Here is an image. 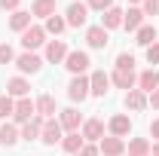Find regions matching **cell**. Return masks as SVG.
Returning a JSON list of instances; mask_svg holds the SVG:
<instances>
[{
    "instance_id": "4",
    "label": "cell",
    "mask_w": 159,
    "mask_h": 156,
    "mask_svg": "<svg viewBox=\"0 0 159 156\" xmlns=\"http://www.w3.org/2000/svg\"><path fill=\"white\" fill-rule=\"evenodd\" d=\"M21 46H25V52H34L40 46H46V31H43V25H31V28L21 34Z\"/></svg>"
},
{
    "instance_id": "8",
    "label": "cell",
    "mask_w": 159,
    "mask_h": 156,
    "mask_svg": "<svg viewBox=\"0 0 159 156\" xmlns=\"http://www.w3.org/2000/svg\"><path fill=\"white\" fill-rule=\"evenodd\" d=\"M67 52H70V49H67V43H64V40H49V43H46V55H43V58L49 61V64H64Z\"/></svg>"
},
{
    "instance_id": "1",
    "label": "cell",
    "mask_w": 159,
    "mask_h": 156,
    "mask_svg": "<svg viewBox=\"0 0 159 156\" xmlns=\"http://www.w3.org/2000/svg\"><path fill=\"white\" fill-rule=\"evenodd\" d=\"M64 21H67V28H83V25L89 21V6H86L83 0H74V3L64 9Z\"/></svg>"
},
{
    "instance_id": "5",
    "label": "cell",
    "mask_w": 159,
    "mask_h": 156,
    "mask_svg": "<svg viewBox=\"0 0 159 156\" xmlns=\"http://www.w3.org/2000/svg\"><path fill=\"white\" fill-rule=\"evenodd\" d=\"M61 138H64V129H61V122L55 117L46 119L43 122V132H40V141L46 144V147H55V144H61Z\"/></svg>"
},
{
    "instance_id": "7",
    "label": "cell",
    "mask_w": 159,
    "mask_h": 156,
    "mask_svg": "<svg viewBox=\"0 0 159 156\" xmlns=\"http://www.w3.org/2000/svg\"><path fill=\"white\" fill-rule=\"evenodd\" d=\"M16 67L21 74H40L43 71V58L37 52H21V55H16Z\"/></svg>"
},
{
    "instance_id": "25",
    "label": "cell",
    "mask_w": 159,
    "mask_h": 156,
    "mask_svg": "<svg viewBox=\"0 0 159 156\" xmlns=\"http://www.w3.org/2000/svg\"><path fill=\"white\" fill-rule=\"evenodd\" d=\"M147 107V95L141 92V89H129L125 92V110H132V113H138Z\"/></svg>"
},
{
    "instance_id": "2",
    "label": "cell",
    "mask_w": 159,
    "mask_h": 156,
    "mask_svg": "<svg viewBox=\"0 0 159 156\" xmlns=\"http://www.w3.org/2000/svg\"><path fill=\"white\" fill-rule=\"evenodd\" d=\"M89 64H92V58H89V52H83V49H70V52H67V58H64V67H67L74 77L86 74V71H89Z\"/></svg>"
},
{
    "instance_id": "12",
    "label": "cell",
    "mask_w": 159,
    "mask_h": 156,
    "mask_svg": "<svg viewBox=\"0 0 159 156\" xmlns=\"http://www.w3.org/2000/svg\"><path fill=\"white\" fill-rule=\"evenodd\" d=\"M135 89H141L144 95L156 92V89H159V71H156V67H147V71H141V74H138V86H135Z\"/></svg>"
},
{
    "instance_id": "19",
    "label": "cell",
    "mask_w": 159,
    "mask_h": 156,
    "mask_svg": "<svg viewBox=\"0 0 159 156\" xmlns=\"http://www.w3.org/2000/svg\"><path fill=\"white\" fill-rule=\"evenodd\" d=\"M43 122H46V119L40 117H34V119H28V122H25V126H19L21 129V141H40V132H43Z\"/></svg>"
},
{
    "instance_id": "29",
    "label": "cell",
    "mask_w": 159,
    "mask_h": 156,
    "mask_svg": "<svg viewBox=\"0 0 159 156\" xmlns=\"http://www.w3.org/2000/svg\"><path fill=\"white\" fill-rule=\"evenodd\" d=\"M64 28H67L64 16H49V19H46V25H43V31H46V34H52L55 40H58V34L64 31Z\"/></svg>"
},
{
    "instance_id": "41",
    "label": "cell",
    "mask_w": 159,
    "mask_h": 156,
    "mask_svg": "<svg viewBox=\"0 0 159 156\" xmlns=\"http://www.w3.org/2000/svg\"><path fill=\"white\" fill-rule=\"evenodd\" d=\"M129 3H144V0H129Z\"/></svg>"
},
{
    "instance_id": "24",
    "label": "cell",
    "mask_w": 159,
    "mask_h": 156,
    "mask_svg": "<svg viewBox=\"0 0 159 156\" xmlns=\"http://www.w3.org/2000/svg\"><path fill=\"white\" fill-rule=\"evenodd\" d=\"M125 153L129 156H150V138H129L125 141Z\"/></svg>"
},
{
    "instance_id": "28",
    "label": "cell",
    "mask_w": 159,
    "mask_h": 156,
    "mask_svg": "<svg viewBox=\"0 0 159 156\" xmlns=\"http://www.w3.org/2000/svg\"><path fill=\"white\" fill-rule=\"evenodd\" d=\"M31 16H34V19H49V16H55V0H34V3H31Z\"/></svg>"
},
{
    "instance_id": "14",
    "label": "cell",
    "mask_w": 159,
    "mask_h": 156,
    "mask_svg": "<svg viewBox=\"0 0 159 156\" xmlns=\"http://www.w3.org/2000/svg\"><path fill=\"white\" fill-rule=\"evenodd\" d=\"M58 122L64 132H80V126H83V117H80L77 107H64V110H58Z\"/></svg>"
},
{
    "instance_id": "9",
    "label": "cell",
    "mask_w": 159,
    "mask_h": 156,
    "mask_svg": "<svg viewBox=\"0 0 159 156\" xmlns=\"http://www.w3.org/2000/svg\"><path fill=\"white\" fill-rule=\"evenodd\" d=\"M101 138H104V119H98V117L86 119L83 122V141L86 144H98Z\"/></svg>"
},
{
    "instance_id": "20",
    "label": "cell",
    "mask_w": 159,
    "mask_h": 156,
    "mask_svg": "<svg viewBox=\"0 0 159 156\" xmlns=\"http://www.w3.org/2000/svg\"><path fill=\"white\" fill-rule=\"evenodd\" d=\"M19 141H21V129L16 122H3V126H0V144H3V147H16Z\"/></svg>"
},
{
    "instance_id": "10",
    "label": "cell",
    "mask_w": 159,
    "mask_h": 156,
    "mask_svg": "<svg viewBox=\"0 0 159 156\" xmlns=\"http://www.w3.org/2000/svg\"><path fill=\"white\" fill-rule=\"evenodd\" d=\"M86 43H89V49H104L110 43V31H104L101 25H92V28H86Z\"/></svg>"
},
{
    "instance_id": "30",
    "label": "cell",
    "mask_w": 159,
    "mask_h": 156,
    "mask_svg": "<svg viewBox=\"0 0 159 156\" xmlns=\"http://www.w3.org/2000/svg\"><path fill=\"white\" fill-rule=\"evenodd\" d=\"M113 64H116L119 71H135V55H132V52H119Z\"/></svg>"
},
{
    "instance_id": "34",
    "label": "cell",
    "mask_w": 159,
    "mask_h": 156,
    "mask_svg": "<svg viewBox=\"0 0 159 156\" xmlns=\"http://www.w3.org/2000/svg\"><path fill=\"white\" fill-rule=\"evenodd\" d=\"M141 9H144V16H159V0H144Z\"/></svg>"
},
{
    "instance_id": "26",
    "label": "cell",
    "mask_w": 159,
    "mask_h": 156,
    "mask_svg": "<svg viewBox=\"0 0 159 156\" xmlns=\"http://www.w3.org/2000/svg\"><path fill=\"white\" fill-rule=\"evenodd\" d=\"M83 144H86V141H83V135H80V132H67V135L61 138V150H64V153H80V150H83Z\"/></svg>"
},
{
    "instance_id": "38",
    "label": "cell",
    "mask_w": 159,
    "mask_h": 156,
    "mask_svg": "<svg viewBox=\"0 0 159 156\" xmlns=\"http://www.w3.org/2000/svg\"><path fill=\"white\" fill-rule=\"evenodd\" d=\"M147 104H150L153 110H159V89H156V92H150V95H147Z\"/></svg>"
},
{
    "instance_id": "11",
    "label": "cell",
    "mask_w": 159,
    "mask_h": 156,
    "mask_svg": "<svg viewBox=\"0 0 159 156\" xmlns=\"http://www.w3.org/2000/svg\"><path fill=\"white\" fill-rule=\"evenodd\" d=\"M107 135H113V138H125V135H132V119L125 117V113L110 117V122H107Z\"/></svg>"
},
{
    "instance_id": "18",
    "label": "cell",
    "mask_w": 159,
    "mask_h": 156,
    "mask_svg": "<svg viewBox=\"0 0 159 156\" xmlns=\"http://www.w3.org/2000/svg\"><path fill=\"white\" fill-rule=\"evenodd\" d=\"M6 95L16 98V101H19V98H28V95H31V83H28L25 77H12V80H6Z\"/></svg>"
},
{
    "instance_id": "27",
    "label": "cell",
    "mask_w": 159,
    "mask_h": 156,
    "mask_svg": "<svg viewBox=\"0 0 159 156\" xmlns=\"http://www.w3.org/2000/svg\"><path fill=\"white\" fill-rule=\"evenodd\" d=\"M31 19H34L31 12H25V9H16V12L9 16V28H12V31H19V34H25V31L31 28Z\"/></svg>"
},
{
    "instance_id": "36",
    "label": "cell",
    "mask_w": 159,
    "mask_h": 156,
    "mask_svg": "<svg viewBox=\"0 0 159 156\" xmlns=\"http://www.w3.org/2000/svg\"><path fill=\"white\" fill-rule=\"evenodd\" d=\"M74 156H101V150H98V144H83V150Z\"/></svg>"
},
{
    "instance_id": "13",
    "label": "cell",
    "mask_w": 159,
    "mask_h": 156,
    "mask_svg": "<svg viewBox=\"0 0 159 156\" xmlns=\"http://www.w3.org/2000/svg\"><path fill=\"white\" fill-rule=\"evenodd\" d=\"M98 150L104 156H122L125 153V138H113V135H104L98 141Z\"/></svg>"
},
{
    "instance_id": "35",
    "label": "cell",
    "mask_w": 159,
    "mask_h": 156,
    "mask_svg": "<svg viewBox=\"0 0 159 156\" xmlns=\"http://www.w3.org/2000/svg\"><path fill=\"white\" fill-rule=\"evenodd\" d=\"M147 61H150L153 67H156V64H159V40H156V43H153V46H147Z\"/></svg>"
},
{
    "instance_id": "33",
    "label": "cell",
    "mask_w": 159,
    "mask_h": 156,
    "mask_svg": "<svg viewBox=\"0 0 159 156\" xmlns=\"http://www.w3.org/2000/svg\"><path fill=\"white\" fill-rule=\"evenodd\" d=\"M86 6H89V12H92V9H95V12H104V9L113 6V0H86Z\"/></svg>"
},
{
    "instance_id": "32",
    "label": "cell",
    "mask_w": 159,
    "mask_h": 156,
    "mask_svg": "<svg viewBox=\"0 0 159 156\" xmlns=\"http://www.w3.org/2000/svg\"><path fill=\"white\" fill-rule=\"evenodd\" d=\"M0 64H16V52L9 43H0Z\"/></svg>"
},
{
    "instance_id": "22",
    "label": "cell",
    "mask_w": 159,
    "mask_h": 156,
    "mask_svg": "<svg viewBox=\"0 0 159 156\" xmlns=\"http://www.w3.org/2000/svg\"><path fill=\"white\" fill-rule=\"evenodd\" d=\"M156 40H159V31L153 28V25H141L138 31H135V43L144 46V49H147V46H153Z\"/></svg>"
},
{
    "instance_id": "39",
    "label": "cell",
    "mask_w": 159,
    "mask_h": 156,
    "mask_svg": "<svg viewBox=\"0 0 159 156\" xmlns=\"http://www.w3.org/2000/svg\"><path fill=\"white\" fill-rule=\"evenodd\" d=\"M150 138H153V144L159 141V119H153V122H150Z\"/></svg>"
},
{
    "instance_id": "37",
    "label": "cell",
    "mask_w": 159,
    "mask_h": 156,
    "mask_svg": "<svg viewBox=\"0 0 159 156\" xmlns=\"http://www.w3.org/2000/svg\"><path fill=\"white\" fill-rule=\"evenodd\" d=\"M19 3H21V0H0V9H3V12H16Z\"/></svg>"
},
{
    "instance_id": "17",
    "label": "cell",
    "mask_w": 159,
    "mask_h": 156,
    "mask_svg": "<svg viewBox=\"0 0 159 156\" xmlns=\"http://www.w3.org/2000/svg\"><path fill=\"white\" fill-rule=\"evenodd\" d=\"M89 89H92V95L95 98H104L110 92V77L104 74V71H92V77H89Z\"/></svg>"
},
{
    "instance_id": "15",
    "label": "cell",
    "mask_w": 159,
    "mask_h": 156,
    "mask_svg": "<svg viewBox=\"0 0 159 156\" xmlns=\"http://www.w3.org/2000/svg\"><path fill=\"white\" fill-rule=\"evenodd\" d=\"M144 19H147V16H144V9H141V6H129V9L122 12V28H125L129 34H135L141 25H144Z\"/></svg>"
},
{
    "instance_id": "21",
    "label": "cell",
    "mask_w": 159,
    "mask_h": 156,
    "mask_svg": "<svg viewBox=\"0 0 159 156\" xmlns=\"http://www.w3.org/2000/svg\"><path fill=\"white\" fill-rule=\"evenodd\" d=\"M101 28H104V31H116V28H122V9H119V6L104 9V12H101Z\"/></svg>"
},
{
    "instance_id": "31",
    "label": "cell",
    "mask_w": 159,
    "mask_h": 156,
    "mask_svg": "<svg viewBox=\"0 0 159 156\" xmlns=\"http://www.w3.org/2000/svg\"><path fill=\"white\" fill-rule=\"evenodd\" d=\"M12 110H16V98H9V95H0V119L12 117Z\"/></svg>"
},
{
    "instance_id": "16",
    "label": "cell",
    "mask_w": 159,
    "mask_h": 156,
    "mask_svg": "<svg viewBox=\"0 0 159 156\" xmlns=\"http://www.w3.org/2000/svg\"><path fill=\"white\" fill-rule=\"evenodd\" d=\"M110 83L116 86V89H135L138 86V74L135 71H119V67H113V74H110Z\"/></svg>"
},
{
    "instance_id": "3",
    "label": "cell",
    "mask_w": 159,
    "mask_h": 156,
    "mask_svg": "<svg viewBox=\"0 0 159 156\" xmlns=\"http://www.w3.org/2000/svg\"><path fill=\"white\" fill-rule=\"evenodd\" d=\"M89 95H92V89H89V77H86V74H80V77H70V83H67V98L83 104Z\"/></svg>"
},
{
    "instance_id": "23",
    "label": "cell",
    "mask_w": 159,
    "mask_h": 156,
    "mask_svg": "<svg viewBox=\"0 0 159 156\" xmlns=\"http://www.w3.org/2000/svg\"><path fill=\"white\" fill-rule=\"evenodd\" d=\"M34 104H37V113L43 119H52L55 113H58V104H55V98H52V95H40Z\"/></svg>"
},
{
    "instance_id": "40",
    "label": "cell",
    "mask_w": 159,
    "mask_h": 156,
    "mask_svg": "<svg viewBox=\"0 0 159 156\" xmlns=\"http://www.w3.org/2000/svg\"><path fill=\"white\" fill-rule=\"evenodd\" d=\"M150 156H159V141H156V144H150Z\"/></svg>"
},
{
    "instance_id": "6",
    "label": "cell",
    "mask_w": 159,
    "mask_h": 156,
    "mask_svg": "<svg viewBox=\"0 0 159 156\" xmlns=\"http://www.w3.org/2000/svg\"><path fill=\"white\" fill-rule=\"evenodd\" d=\"M34 117H37V104L31 101V95L19 98V101H16V110H12V122H16V126H25L28 119H34Z\"/></svg>"
}]
</instances>
